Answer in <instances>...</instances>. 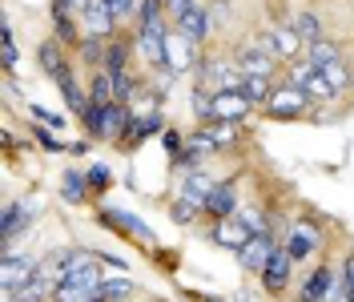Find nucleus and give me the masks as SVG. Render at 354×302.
<instances>
[{"label": "nucleus", "instance_id": "5701e85b", "mask_svg": "<svg viewBox=\"0 0 354 302\" xmlns=\"http://www.w3.org/2000/svg\"><path fill=\"white\" fill-rule=\"evenodd\" d=\"M290 21H294V28H298V37H302L306 48L330 37V33H326V21H322V12H318V8H310V4H306V8H298Z\"/></svg>", "mask_w": 354, "mask_h": 302}, {"label": "nucleus", "instance_id": "9d476101", "mask_svg": "<svg viewBox=\"0 0 354 302\" xmlns=\"http://www.w3.org/2000/svg\"><path fill=\"white\" fill-rule=\"evenodd\" d=\"M32 217H37L32 202H21V197H8V202H4V210H0V242H4V250H8L21 234H28Z\"/></svg>", "mask_w": 354, "mask_h": 302}, {"label": "nucleus", "instance_id": "473e14b6", "mask_svg": "<svg viewBox=\"0 0 354 302\" xmlns=\"http://www.w3.org/2000/svg\"><path fill=\"white\" fill-rule=\"evenodd\" d=\"M133 290H137V286H133L129 278H121V274H117V278H105V282H101V299H109V302H129V299H133Z\"/></svg>", "mask_w": 354, "mask_h": 302}, {"label": "nucleus", "instance_id": "58836bf2", "mask_svg": "<svg viewBox=\"0 0 354 302\" xmlns=\"http://www.w3.org/2000/svg\"><path fill=\"white\" fill-rule=\"evenodd\" d=\"M161 145H165V153L174 157V153L185 150V133H181V130H169V125H165V133H161Z\"/></svg>", "mask_w": 354, "mask_h": 302}, {"label": "nucleus", "instance_id": "0eeeda50", "mask_svg": "<svg viewBox=\"0 0 354 302\" xmlns=\"http://www.w3.org/2000/svg\"><path fill=\"white\" fill-rule=\"evenodd\" d=\"M234 61H238V69H242L245 77H278V69H282V61L262 44V37H258V41H254V37L238 41Z\"/></svg>", "mask_w": 354, "mask_h": 302}, {"label": "nucleus", "instance_id": "a878e982", "mask_svg": "<svg viewBox=\"0 0 354 302\" xmlns=\"http://www.w3.org/2000/svg\"><path fill=\"white\" fill-rule=\"evenodd\" d=\"M0 69H4V77H12L21 69V48H17V33H12L8 12L0 17Z\"/></svg>", "mask_w": 354, "mask_h": 302}, {"label": "nucleus", "instance_id": "ddd939ff", "mask_svg": "<svg viewBox=\"0 0 354 302\" xmlns=\"http://www.w3.org/2000/svg\"><path fill=\"white\" fill-rule=\"evenodd\" d=\"M101 282H105V274H101L97 266H88L85 274L61 282L57 294H53V302H93V299H101Z\"/></svg>", "mask_w": 354, "mask_h": 302}, {"label": "nucleus", "instance_id": "2eb2a0df", "mask_svg": "<svg viewBox=\"0 0 354 302\" xmlns=\"http://www.w3.org/2000/svg\"><path fill=\"white\" fill-rule=\"evenodd\" d=\"M81 33H85V37H101V41H109V37L121 33V24L113 21V12H109L105 0H88L85 8H81Z\"/></svg>", "mask_w": 354, "mask_h": 302}, {"label": "nucleus", "instance_id": "4c0bfd02", "mask_svg": "<svg viewBox=\"0 0 354 302\" xmlns=\"http://www.w3.org/2000/svg\"><path fill=\"white\" fill-rule=\"evenodd\" d=\"M205 8H209V33L218 37L221 28H225V17H230V0H209Z\"/></svg>", "mask_w": 354, "mask_h": 302}, {"label": "nucleus", "instance_id": "423d86ee", "mask_svg": "<svg viewBox=\"0 0 354 302\" xmlns=\"http://www.w3.org/2000/svg\"><path fill=\"white\" fill-rule=\"evenodd\" d=\"M282 246H286V254L294 262H314V254L322 250V226H318L314 217H298V222L286 226Z\"/></svg>", "mask_w": 354, "mask_h": 302}, {"label": "nucleus", "instance_id": "4be33fe9", "mask_svg": "<svg viewBox=\"0 0 354 302\" xmlns=\"http://www.w3.org/2000/svg\"><path fill=\"white\" fill-rule=\"evenodd\" d=\"M250 238H254V234L242 226V217H238V214H234V217H221V222H214V226H209V242H218V246L234 250V254L242 250Z\"/></svg>", "mask_w": 354, "mask_h": 302}, {"label": "nucleus", "instance_id": "c03bdc74", "mask_svg": "<svg viewBox=\"0 0 354 302\" xmlns=\"http://www.w3.org/2000/svg\"><path fill=\"white\" fill-rule=\"evenodd\" d=\"M346 93L354 97V61H351V89H346Z\"/></svg>", "mask_w": 354, "mask_h": 302}, {"label": "nucleus", "instance_id": "a18cd8bd", "mask_svg": "<svg viewBox=\"0 0 354 302\" xmlns=\"http://www.w3.org/2000/svg\"><path fill=\"white\" fill-rule=\"evenodd\" d=\"M346 302H354V290H346Z\"/></svg>", "mask_w": 354, "mask_h": 302}, {"label": "nucleus", "instance_id": "6ab92c4d", "mask_svg": "<svg viewBox=\"0 0 354 302\" xmlns=\"http://www.w3.org/2000/svg\"><path fill=\"white\" fill-rule=\"evenodd\" d=\"M274 246H282L278 234H254L242 250H238V266L250 270V274H262L266 262H270V254H274Z\"/></svg>", "mask_w": 354, "mask_h": 302}, {"label": "nucleus", "instance_id": "b1692460", "mask_svg": "<svg viewBox=\"0 0 354 302\" xmlns=\"http://www.w3.org/2000/svg\"><path fill=\"white\" fill-rule=\"evenodd\" d=\"M218 186V177L205 170H194V173H181V186H177V197H185V202H194V206H205V197L209 190Z\"/></svg>", "mask_w": 354, "mask_h": 302}, {"label": "nucleus", "instance_id": "f03ea898", "mask_svg": "<svg viewBox=\"0 0 354 302\" xmlns=\"http://www.w3.org/2000/svg\"><path fill=\"white\" fill-rule=\"evenodd\" d=\"M133 37H137V57L141 65L149 69H165V44H169V17L157 12V17H145V21L133 24Z\"/></svg>", "mask_w": 354, "mask_h": 302}, {"label": "nucleus", "instance_id": "f8f14e48", "mask_svg": "<svg viewBox=\"0 0 354 302\" xmlns=\"http://www.w3.org/2000/svg\"><path fill=\"white\" fill-rule=\"evenodd\" d=\"M238 206H242L238 177H225V181H218V186L209 190L205 206H201V214L209 217V222H221V217H234V214H238Z\"/></svg>", "mask_w": 354, "mask_h": 302}, {"label": "nucleus", "instance_id": "79ce46f5", "mask_svg": "<svg viewBox=\"0 0 354 302\" xmlns=\"http://www.w3.org/2000/svg\"><path fill=\"white\" fill-rule=\"evenodd\" d=\"M68 153H73V157H85V153H88V141H77V145H68Z\"/></svg>", "mask_w": 354, "mask_h": 302}, {"label": "nucleus", "instance_id": "c85d7f7f", "mask_svg": "<svg viewBox=\"0 0 354 302\" xmlns=\"http://www.w3.org/2000/svg\"><path fill=\"white\" fill-rule=\"evenodd\" d=\"M214 89H205V85H194L189 89V113H194V121L198 125H209L214 121Z\"/></svg>", "mask_w": 354, "mask_h": 302}, {"label": "nucleus", "instance_id": "e433bc0d", "mask_svg": "<svg viewBox=\"0 0 354 302\" xmlns=\"http://www.w3.org/2000/svg\"><path fill=\"white\" fill-rule=\"evenodd\" d=\"M28 117H37V121L48 125V130H68L65 117H61V113H53V109H44V105H28Z\"/></svg>", "mask_w": 354, "mask_h": 302}, {"label": "nucleus", "instance_id": "c9c22d12", "mask_svg": "<svg viewBox=\"0 0 354 302\" xmlns=\"http://www.w3.org/2000/svg\"><path fill=\"white\" fill-rule=\"evenodd\" d=\"M28 133L37 137V145H41V150H48V153H68L65 141H61V137H53V130H48V125H41V121H37V125H28Z\"/></svg>", "mask_w": 354, "mask_h": 302}, {"label": "nucleus", "instance_id": "f3484780", "mask_svg": "<svg viewBox=\"0 0 354 302\" xmlns=\"http://www.w3.org/2000/svg\"><path fill=\"white\" fill-rule=\"evenodd\" d=\"M174 28H181L185 37L194 44H201V48H209V41H214V33H209V8H205V0H198V4H189L181 17L174 21Z\"/></svg>", "mask_w": 354, "mask_h": 302}, {"label": "nucleus", "instance_id": "f704fd0d", "mask_svg": "<svg viewBox=\"0 0 354 302\" xmlns=\"http://www.w3.org/2000/svg\"><path fill=\"white\" fill-rule=\"evenodd\" d=\"M169 217H174L177 226H194V222L201 217V206L185 202V197H174V202H169Z\"/></svg>", "mask_w": 354, "mask_h": 302}, {"label": "nucleus", "instance_id": "a211bd4d", "mask_svg": "<svg viewBox=\"0 0 354 302\" xmlns=\"http://www.w3.org/2000/svg\"><path fill=\"white\" fill-rule=\"evenodd\" d=\"M133 113H137V109H133ZM161 133H165V117H161V109H153V113H137L133 125H129V133L117 141V150H137L141 141L161 137Z\"/></svg>", "mask_w": 354, "mask_h": 302}, {"label": "nucleus", "instance_id": "1a4fd4ad", "mask_svg": "<svg viewBox=\"0 0 354 302\" xmlns=\"http://www.w3.org/2000/svg\"><path fill=\"white\" fill-rule=\"evenodd\" d=\"M201 44H194L181 28H169V44H165V69H174L177 77H194V69H198V61H201Z\"/></svg>", "mask_w": 354, "mask_h": 302}, {"label": "nucleus", "instance_id": "72a5a7b5", "mask_svg": "<svg viewBox=\"0 0 354 302\" xmlns=\"http://www.w3.org/2000/svg\"><path fill=\"white\" fill-rule=\"evenodd\" d=\"M113 12V21L121 24V28H129V24H137V8H141V0H105Z\"/></svg>", "mask_w": 354, "mask_h": 302}, {"label": "nucleus", "instance_id": "37998d69", "mask_svg": "<svg viewBox=\"0 0 354 302\" xmlns=\"http://www.w3.org/2000/svg\"><path fill=\"white\" fill-rule=\"evenodd\" d=\"M65 4H68V8H73V12H77V17H81V8H85L88 0H65Z\"/></svg>", "mask_w": 354, "mask_h": 302}, {"label": "nucleus", "instance_id": "7c9ffc66", "mask_svg": "<svg viewBox=\"0 0 354 302\" xmlns=\"http://www.w3.org/2000/svg\"><path fill=\"white\" fill-rule=\"evenodd\" d=\"M205 161H209V157H205V153H198L194 145H185L181 153H174V157H169L174 173H194V170H205Z\"/></svg>", "mask_w": 354, "mask_h": 302}, {"label": "nucleus", "instance_id": "49530a36", "mask_svg": "<svg viewBox=\"0 0 354 302\" xmlns=\"http://www.w3.org/2000/svg\"><path fill=\"white\" fill-rule=\"evenodd\" d=\"M201 302H218V299H201Z\"/></svg>", "mask_w": 354, "mask_h": 302}, {"label": "nucleus", "instance_id": "20e7f679", "mask_svg": "<svg viewBox=\"0 0 354 302\" xmlns=\"http://www.w3.org/2000/svg\"><path fill=\"white\" fill-rule=\"evenodd\" d=\"M262 44L282 61V65H286V61H298V57H306V44H302V37H298V28H294V21H290L286 12H274V17L266 21Z\"/></svg>", "mask_w": 354, "mask_h": 302}, {"label": "nucleus", "instance_id": "f257e3e1", "mask_svg": "<svg viewBox=\"0 0 354 302\" xmlns=\"http://www.w3.org/2000/svg\"><path fill=\"white\" fill-rule=\"evenodd\" d=\"M306 61L318 69L326 81H330L338 97L351 89V61H346V48L334 41V37H326V41H318V44H310V48H306Z\"/></svg>", "mask_w": 354, "mask_h": 302}, {"label": "nucleus", "instance_id": "a19ab883", "mask_svg": "<svg viewBox=\"0 0 354 302\" xmlns=\"http://www.w3.org/2000/svg\"><path fill=\"white\" fill-rule=\"evenodd\" d=\"M342 282H346V290H354V254L342 258Z\"/></svg>", "mask_w": 354, "mask_h": 302}, {"label": "nucleus", "instance_id": "393cba45", "mask_svg": "<svg viewBox=\"0 0 354 302\" xmlns=\"http://www.w3.org/2000/svg\"><path fill=\"white\" fill-rule=\"evenodd\" d=\"M61 197H65L68 206H85L88 197H93V186H88V173L77 170V166H68L61 173Z\"/></svg>", "mask_w": 354, "mask_h": 302}, {"label": "nucleus", "instance_id": "2f4dec72", "mask_svg": "<svg viewBox=\"0 0 354 302\" xmlns=\"http://www.w3.org/2000/svg\"><path fill=\"white\" fill-rule=\"evenodd\" d=\"M85 173H88V186H93V197H105L113 190V170L105 161H93Z\"/></svg>", "mask_w": 354, "mask_h": 302}, {"label": "nucleus", "instance_id": "7ed1b4c3", "mask_svg": "<svg viewBox=\"0 0 354 302\" xmlns=\"http://www.w3.org/2000/svg\"><path fill=\"white\" fill-rule=\"evenodd\" d=\"M258 113H266L270 121H302V117H314V101H310L294 81L278 77V85H274V93H270V101H266Z\"/></svg>", "mask_w": 354, "mask_h": 302}, {"label": "nucleus", "instance_id": "6e6552de", "mask_svg": "<svg viewBox=\"0 0 354 302\" xmlns=\"http://www.w3.org/2000/svg\"><path fill=\"white\" fill-rule=\"evenodd\" d=\"M41 262L44 258H37V254H17V250L8 246V250H4V262H0V294H17L24 282L41 270Z\"/></svg>", "mask_w": 354, "mask_h": 302}, {"label": "nucleus", "instance_id": "dca6fc26", "mask_svg": "<svg viewBox=\"0 0 354 302\" xmlns=\"http://www.w3.org/2000/svg\"><path fill=\"white\" fill-rule=\"evenodd\" d=\"M330 286H334V266L330 262H318V266H310V274L302 278L294 302H330Z\"/></svg>", "mask_w": 354, "mask_h": 302}, {"label": "nucleus", "instance_id": "aec40b11", "mask_svg": "<svg viewBox=\"0 0 354 302\" xmlns=\"http://www.w3.org/2000/svg\"><path fill=\"white\" fill-rule=\"evenodd\" d=\"M37 65L44 69V77H48V81H57V77L73 65V48H65L57 37H44V41L37 44Z\"/></svg>", "mask_w": 354, "mask_h": 302}, {"label": "nucleus", "instance_id": "cd10ccee", "mask_svg": "<svg viewBox=\"0 0 354 302\" xmlns=\"http://www.w3.org/2000/svg\"><path fill=\"white\" fill-rule=\"evenodd\" d=\"M105 44H109V41H101V37H81V44L73 48V57H77V61L93 73V69L105 65Z\"/></svg>", "mask_w": 354, "mask_h": 302}, {"label": "nucleus", "instance_id": "39448f33", "mask_svg": "<svg viewBox=\"0 0 354 302\" xmlns=\"http://www.w3.org/2000/svg\"><path fill=\"white\" fill-rule=\"evenodd\" d=\"M282 77H286V81H294V85L302 89V93H306L314 105H334V101H338L334 85H330V81H326V77H322V73H318L314 65H310L306 57H298V61H286V65H282Z\"/></svg>", "mask_w": 354, "mask_h": 302}, {"label": "nucleus", "instance_id": "bb28decb", "mask_svg": "<svg viewBox=\"0 0 354 302\" xmlns=\"http://www.w3.org/2000/svg\"><path fill=\"white\" fill-rule=\"evenodd\" d=\"M88 101L93 105H113L117 101V85H113L109 69H93L88 73Z\"/></svg>", "mask_w": 354, "mask_h": 302}, {"label": "nucleus", "instance_id": "c756f323", "mask_svg": "<svg viewBox=\"0 0 354 302\" xmlns=\"http://www.w3.org/2000/svg\"><path fill=\"white\" fill-rule=\"evenodd\" d=\"M274 85H278V77H245L238 93H242V97H245V101H250L254 109H262L266 101H270V93H274Z\"/></svg>", "mask_w": 354, "mask_h": 302}, {"label": "nucleus", "instance_id": "412c9836", "mask_svg": "<svg viewBox=\"0 0 354 302\" xmlns=\"http://www.w3.org/2000/svg\"><path fill=\"white\" fill-rule=\"evenodd\" d=\"M250 113H254V105L245 101L238 89H221L214 97V121H238V125H245Z\"/></svg>", "mask_w": 354, "mask_h": 302}, {"label": "nucleus", "instance_id": "ea45409f", "mask_svg": "<svg viewBox=\"0 0 354 302\" xmlns=\"http://www.w3.org/2000/svg\"><path fill=\"white\" fill-rule=\"evenodd\" d=\"M189 4H198V0H165V17H169V21H177Z\"/></svg>", "mask_w": 354, "mask_h": 302}, {"label": "nucleus", "instance_id": "4468645a", "mask_svg": "<svg viewBox=\"0 0 354 302\" xmlns=\"http://www.w3.org/2000/svg\"><path fill=\"white\" fill-rule=\"evenodd\" d=\"M294 266H298V262L286 254V246H274V254H270V262H266V270L258 274V278H262V290H266V294H282V290H290Z\"/></svg>", "mask_w": 354, "mask_h": 302}, {"label": "nucleus", "instance_id": "9b49d317", "mask_svg": "<svg viewBox=\"0 0 354 302\" xmlns=\"http://www.w3.org/2000/svg\"><path fill=\"white\" fill-rule=\"evenodd\" d=\"M97 217H101V226H109L113 234H125V238H133V242H145V246H153V230H149V226H145L137 214H129V210L101 206V210H97Z\"/></svg>", "mask_w": 354, "mask_h": 302}]
</instances>
